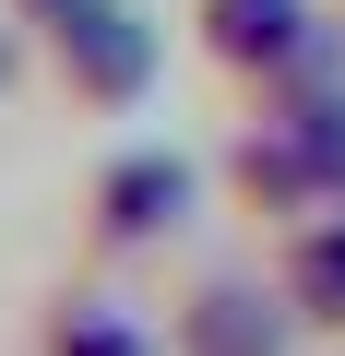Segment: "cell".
I'll use <instances>...</instances> for the list:
<instances>
[{"label": "cell", "mask_w": 345, "mask_h": 356, "mask_svg": "<svg viewBox=\"0 0 345 356\" xmlns=\"http://www.w3.org/2000/svg\"><path fill=\"white\" fill-rule=\"evenodd\" d=\"M0 72H13V48H0Z\"/></svg>", "instance_id": "cell-7"}, {"label": "cell", "mask_w": 345, "mask_h": 356, "mask_svg": "<svg viewBox=\"0 0 345 356\" xmlns=\"http://www.w3.org/2000/svg\"><path fill=\"white\" fill-rule=\"evenodd\" d=\"M191 214V166L179 154H119L107 166V191H95V226H107V250H131V238H167Z\"/></svg>", "instance_id": "cell-2"}, {"label": "cell", "mask_w": 345, "mask_h": 356, "mask_svg": "<svg viewBox=\"0 0 345 356\" xmlns=\"http://www.w3.org/2000/svg\"><path fill=\"white\" fill-rule=\"evenodd\" d=\"M179 356H286V321L250 297V285H203L179 309Z\"/></svg>", "instance_id": "cell-4"}, {"label": "cell", "mask_w": 345, "mask_h": 356, "mask_svg": "<svg viewBox=\"0 0 345 356\" xmlns=\"http://www.w3.org/2000/svg\"><path fill=\"white\" fill-rule=\"evenodd\" d=\"M60 72H72L95 107L143 95V72H155V36H143V13H119V0H72V24H60Z\"/></svg>", "instance_id": "cell-1"}, {"label": "cell", "mask_w": 345, "mask_h": 356, "mask_svg": "<svg viewBox=\"0 0 345 356\" xmlns=\"http://www.w3.org/2000/svg\"><path fill=\"white\" fill-rule=\"evenodd\" d=\"M48 356H143V332H131V321H107V309H72V321L48 332Z\"/></svg>", "instance_id": "cell-6"}, {"label": "cell", "mask_w": 345, "mask_h": 356, "mask_svg": "<svg viewBox=\"0 0 345 356\" xmlns=\"http://www.w3.org/2000/svg\"><path fill=\"white\" fill-rule=\"evenodd\" d=\"M286 285H298V309H309V321H345V226H309V238H298V261H286Z\"/></svg>", "instance_id": "cell-5"}, {"label": "cell", "mask_w": 345, "mask_h": 356, "mask_svg": "<svg viewBox=\"0 0 345 356\" xmlns=\"http://www.w3.org/2000/svg\"><path fill=\"white\" fill-rule=\"evenodd\" d=\"M203 48L227 72H298L309 60V13L298 0H203Z\"/></svg>", "instance_id": "cell-3"}]
</instances>
